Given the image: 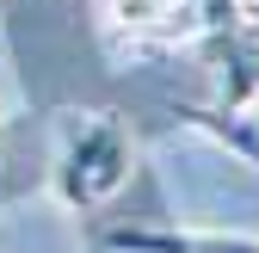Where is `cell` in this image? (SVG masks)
Here are the masks:
<instances>
[{
  "label": "cell",
  "instance_id": "1",
  "mask_svg": "<svg viewBox=\"0 0 259 253\" xmlns=\"http://www.w3.org/2000/svg\"><path fill=\"white\" fill-rule=\"evenodd\" d=\"M130 173V142L111 117H74L56 154V192L68 210H93L99 198H111Z\"/></svg>",
  "mask_w": 259,
  "mask_h": 253
},
{
  "label": "cell",
  "instance_id": "2",
  "mask_svg": "<svg viewBox=\"0 0 259 253\" xmlns=\"http://www.w3.org/2000/svg\"><path fill=\"white\" fill-rule=\"evenodd\" d=\"M117 253H259V235H222V229H105Z\"/></svg>",
  "mask_w": 259,
  "mask_h": 253
},
{
  "label": "cell",
  "instance_id": "3",
  "mask_svg": "<svg viewBox=\"0 0 259 253\" xmlns=\"http://www.w3.org/2000/svg\"><path fill=\"white\" fill-rule=\"evenodd\" d=\"M111 19L130 37H160V44L198 31V7L191 0H111Z\"/></svg>",
  "mask_w": 259,
  "mask_h": 253
},
{
  "label": "cell",
  "instance_id": "4",
  "mask_svg": "<svg viewBox=\"0 0 259 253\" xmlns=\"http://www.w3.org/2000/svg\"><path fill=\"white\" fill-rule=\"evenodd\" d=\"M173 117L191 123V130H204V136H216L229 154H241V161L259 173V117H253V111H229V105H179Z\"/></svg>",
  "mask_w": 259,
  "mask_h": 253
},
{
  "label": "cell",
  "instance_id": "5",
  "mask_svg": "<svg viewBox=\"0 0 259 253\" xmlns=\"http://www.w3.org/2000/svg\"><path fill=\"white\" fill-rule=\"evenodd\" d=\"M253 31H259V19H253ZM253 117H259V105H253Z\"/></svg>",
  "mask_w": 259,
  "mask_h": 253
}]
</instances>
